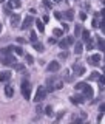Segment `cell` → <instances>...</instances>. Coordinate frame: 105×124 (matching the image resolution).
Returning <instances> with one entry per match:
<instances>
[{
	"mask_svg": "<svg viewBox=\"0 0 105 124\" xmlns=\"http://www.w3.org/2000/svg\"><path fill=\"white\" fill-rule=\"evenodd\" d=\"M88 62H90L91 65H99L100 62V54H93V56L88 57Z\"/></svg>",
	"mask_w": 105,
	"mask_h": 124,
	"instance_id": "cell-9",
	"label": "cell"
},
{
	"mask_svg": "<svg viewBox=\"0 0 105 124\" xmlns=\"http://www.w3.org/2000/svg\"><path fill=\"white\" fill-rule=\"evenodd\" d=\"M5 95L8 96V98H11V96L14 95V88H13V85H9V84H8L6 87H5Z\"/></svg>",
	"mask_w": 105,
	"mask_h": 124,
	"instance_id": "cell-14",
	"label": "cell"
},
{
	"mask_svg": "<svg viewBox=\"0 0 105 124\" xmlns=\"http://www.w3.org/2000/svg\"><path fill=\"white\" fill-rule=\"evenodd\" d=\"M53 34H54L56 37H60L62 34H63V31H62V30H59V28H54V30H53Z\"/></svg>",
	"mask_w": 105,
	"mask_h": 124,
	"instance_id": "cell-29",
	"label": "cell"
},
{
	"mask_svg": "<svg viewBox=\"0 0 105 124\" xmlns=\"http://www.w3.org/2000/svg\"><path fill=\"white\" fill-rule=\"evenodd\" d=\"M59 46H60V48H68V42H67V39L60 40V42H59Z\"/></svg>",
	"mask_w": 105,
	"mask_h": 124,
	"instance_id": "cell-31",
	"label": "cell"
},
{
	"mask_svg": "<svg viewBox=\"0 0 105 124\" xmlns=\"http://www.w3.org/2000/svg\"><path fill=\"white\" fill-rule=\"evenodd\" d=\"M0 59H2V64L6 65V67H9V65H14L15 62H17V61H15V57H14L11 53L6 54V56H3V57H0Z\"/></svg>",
	"mask_w": 105,
	"mask_h": 124,
	"instance_id": "cell-3",
	"label": "cell"
},
{
	"mask_svg": "<svg viewBox=\"0 0 105 124\" xmlns=\"http://www.w3.org/2000/svg\"><path fill=\"white\" fill-rule=\"evenodd\" d=\"M25 61H26V64H28V65L34 64V57L31 56V54H25Z\"/></svg>",
	"mask_w": 105,
	"mask_h": 124,
	"instance_id": "cell-24",
	"label": "cell"
},
{
	"mask_svg": "<svg viewBox=\"0 0 105 124\" xmlns=\"http://www.w3.org/2000/svg\"><path fill=\"white\" fill-rule=\"evenodd\" d=\"M98 46H99V50L104 51V39H98Z\"/></svg>",
	"mask_w": 105,
	"mask_h": 124,
	"instance_id": "cell-33",
	"label": "cell"
},
{
	"mask_svg": "<svg viewBox=\"0 0 105 124\" xmlns=\"http://www.w3.org/2000/svg\"><path fill=\"white\" fill-rule=\"evenodd\" d=\"M82 51H84L82 44H80V42H77V44L74 45V53H76V54H82Z\"/></svg>",
	"mask_w": 105,
	"mask_h": 124,
	"instance_id": "cell-19",
	"label": "cell"
},
{
	"mask_svg": "<svg viewBox=\"0 0 105 124\" xmlns=\"http://www.w3.org/2000/svg\"><path fill=\"white\" fill-rule=\"evenodd\" d=\"M82 92H84V96H85V99L87 98H93V95H94V93H93V88L90 87V85H85V87L82 88Z\"/></svg>",
	"mask_w": 105,
	"mask_h": 124,
	"instance_id": "cell-6",
	"label": "cell"
},
{
	"mask_svg": "<svg viewBox=\"0 0 105 124\" xmlns=\"http://www.w3.org/2000/svg\"><path fill=\"white\" fill-rule=\"evenodd\" d=\"M67 42H68V45L74 44V37H73V36H68V37H67Z\"/></svg>",
	"mask_w": 105,
	"mask_h": 124,
	"instance_id": "cell-35",
	"label": "cell"
},
{
	"mask_svg": "<svg viewBox=\"0 0 105 124\" xmlns=\"http://www.w3.org/2000/svg\"><path fill=\"white\" fill-rule=\"evenodd\" d=\"M11 79V71H2L0 73V82H6Z\"/></svg>",
	"mask_w": 105,
	"mask_h": 124,
	"instance_id": "cell-12",
	"label": "cell"
},
{
	"mask_svg": "<svg viewBox=\"0 0 105 124\" xmlns=\"http://www.w3.org/2000/svg\"><path fill=\"white\" fill-rule=\"evenodd\" d=\"M99 76H100V73H98V71H93L91 75H90V81H98V79H99Z\"/></svg>",
	"mask_w": 105,
	"mask_h": 124,
	"instance_id": "cell-25",
	"label": "cell"
},
{
	"mask_svg": "<svg viewBox=\"0 0 105 124\" xmlns=\"http://www.w3.org/2000/svg\"><path fill=\"white\" fill-rule=\"evenodd\" d=\"M13 51H15V54H19V56H23V54H25V53H23V48H22V46H14Z\"/></svg>",
	"mask_w": 105,
	"mask_h": 124,
	"instance_id": "cell-23",
	"label": "cell"
},
{
	"mask_svg": "<svg viewBox=\"0 0 105 124\" xmlns=\"http://www.w3.org/2000/svg\"><path fill=\"white\" fill-rule=\"evenodd\" d=\"M46 88L45 87H39L37 88V93H36V96H34V101L36 102H42V101L45 99V96H46Z\"/></svg>",
	"mask_w": 105,
	"mask_h": 124,
	"instance_id": "cell-2",
	"label": "cell"
},
{
	"mask_svg": "<svg viewBox=\"0 0 105 124\" xmlns=\"http://www.w3.org/2000/svg\"><path fill=\"white\" fill-rule=\"evenodd\" d=\"M22 96L25 99H29L31 96V87H29V82L26 81V78L22 81Z\"/></svg>",
	"mask_w": 105,
	"mask_h": 124,
	"instance_id": "cell-1",
	"label": "cell"
},
{
	"mask_svg": "<svg viewBox=\"0 0 105 124\" xmlns=\"http://www.w3.org/2000/svg\"><path fill=\"white\" fill-rule=\"evenodd\" d=\"M13 67L17 70V71H23V70H25V65H23V64H14Z\"/></svg>",
	"mask_w": 105,
	"mask_h": 124,
	"instance_id": "cell-30",
	"label": "cell"
},
{
	"mask_svg": "<svg viewBox=\"0 0 105 124\" xmlns=\"http://www.w3.org/2000/svg\"><path fill=\"white\" fill-rule=\"evenodd\" d=\"M59 57H60V59H67V57H68V53H67V51H62V53L59 54Z\"/></svg>",
	"mask_w": 105,
	"mask_h": 124,
	"instance_id": "cell-34",
	"label": "cell"
},
{
	"mask_svg": "<svg viewBox=\"0 0 105 124\" xmlns=\"http://www.w3.org/2000/svg\"><path fill=\"white\" fill-rule=\"evenodd\" d=\"M54 17H56V19H62V14L59 13V11H54Z\"/></svg>",
	"mask_w": 105,
	"mask_h": 124,
	"instance_id": "cell-38",
	"label": "cell"
},
{
	"mask_svg": "<svg viewBox=\"0 0 105 124\" xmlns=\"http://www.w3.org/2000/svg\"><path fill=\"white\" fill-rule=\"evenodd\" d=\"M9 8H20L22 6V2L20 0H9Z\"/></svg>",
	"mask_w": 105,
	"mask_h": 124,
	"instance_id": "cell-16",
	"label": "cell"
},
{
	"mask_svg": "<svg viewBox=\"0 0 105 124\" xmlns=\"http://www.w3.org/2000/svg\"><path fill=\"white\" fill-rule=\"evenodd\" d=\"M65 19H67V20H73V19H74V11L73 9L65 11Z\"/></svg>",
	"mask_w": 105,
	"mask_h": 124,
	"instance_id": "cell-20",
	"label": "cell"
},
{
	"mask_svg": "<svg viewBox=\"0 0 105 124\" xmlns=\"http://www.w3.org/2000/svg\"><path fill=\"white\" fill-rule=\"evenodd\" d=\"M29 40H31V42H36V40H37V34L34 33V31H31V34H29Z\"/></svg>",
	"mask_w": 105,
	"mask_h": 124,
	"instance_id": "cell-32",
	"label": "cell"
},
{
	"mask_svg": "<svg viewBox=\"0 0 105 124\" xmlns=\"http://www.w3.org/2000/svg\"><path fill=\"white\" fill-rule=\"evenodd\" d=\"M54 2H62V0H54Z\"/></svg>",
	"mask_w": 105,
	"mask_h": 124,
	"instance_id": "cell-43",
	"label": "cell"
},
{
	"mask_svg": "<svg viewBox=\"0 0 105 124\" xmlns=\"http://www.w3.org/2000/svg\"><path fill=\"white\" fill-rule=\"evenodd\" d=\"M13 48H14V46H6V48H2V50H0V57H3V56H6V54L13 53Z\"/></svg>",
	"mask_w": 105,
	"mask_h": 124,
	"instance_id": "cell-13",
	"label": "cell"
},
{
	"mask_svg": "<svg viewBox=\"0 0 105 124\" xmlns=\"http://www.w3.org/2000/svg\"><path fill=\"white\" fill-rule=\"evenodd\" d=\"M85 85H87V82H77V84L74 85V88H76L77 92H80V90H82V88L85 87Z\"/></svg>",
	"mask_w": 105,
	"mask_h": 124,
	"instance_id": "cell-26",
	"label": "cell"
},
{
	"mask_svg": "<svg viewBox=\"0 0 105 124\" xmlns=\"http://www.w3.org/2000/svg\"><path fill=\"white\" fill-rule=\"evenodd\" d=\"M104 108H105V106H104V102L100 104V107H99V110H100V113H104Z\"/></svg>",
	"mask_w": 105,
	"mask_h": 124,
	"instance_id": "cell-39",
	"label": "cell"
},
{
	"mask_svg": "<svg viewBox=\"0 0 105 124\" xmlns=\"http://www.w3.org/2000/svg\"><path fill=\"white\" fill-rule=\"evenodd\" d=\"M33 44H34V48H36L39 53L45 51V46H43V44H40V42H37V40H36V42H33Z\"/></svg>",
	"mask_w": 105,
	"mask_h": 124,
	"instance_id": "cell-17",
	"label": "cell"
},
{
	"mask_svg": "<svg viewBox=\"0 0 105 124\" xmlns=\"http://www.w3.org/2000/svg\"><path fill=\"white\" fill-rule=\"evenodd\" d=\"M80 33H82V26L76 25V28H74V37H80Z\"/></svg>",
	"mask_w": 105,
	"mask_h": 124,
	"instance_id": "cell-22",
	"label": "cell"
},
{
	"mask_svg": "<svg viewBox=\"0 0 105 124\" xmlns=\"http://www.w3.org/2000/svg\"><path fill=\"white\" fill-rule=\"evenodd\" d=\"M80 19H82V20H85V19H87V14L82 13V14H80Z\"/></svg>",
	"mask_w": 105,
	"mask_h": 124,
	"instance_id": "cell-40",
	"label": "cell"
},
{
	"mask_svg": "<svg viewBox=\"0 0 105 124\" xmlns=\"http://www.w3.org/2000/svg\"><path fill=\"white\" fill-rule=\"evenodd\" d=\"M15 40H17L19 44H25V42H26V39H23V37H17Z\"/></svg>",
	"mask_w": 105,
	"mask_h": 124,
	"instance_id": "cell-37",
	"label": "cell"
},
{
	"mask_svg": "<svg viewBox=\"0 0 105 124\" xmlns=\"http://www.w3.org/2000/svg\"><path fill=\"white\" fill-rule=\"evenodd\" d=\"M80 36H82V39H84L85 42H87V40H90V39H91V36H90V31H88V30H82Z\"/></svg>",
	"mask_w": 105,
	"mask_h": 124,
	"instance_id": "cell-18",
	"label": "cell"
},
{
	"mask_svg": "<svg viewBox=\"0 0 105 124\" xmlns=\"http://www.w3.org/2000/svg\"><path fill=\"white\" fill-rule=\"evenodd\" d=\"M71 102L73 104H82L84 101H85V96L84 95H74V96H71Z\"/></svg>",
	"mask_w": 105,
	"mask_h": 124,
	"instance_id": "cell-8",
	"label": "cell"
},
{
	"mask_svg": "<svg viewBox=\"0 0 105 124\" xmlns=\"http://www.w3.org/2000/svg\"><path fill=\"white\" fill-rule=\"evenodd\" d=\"M73 70H74V73H76L77 76H82L84 73H85V68L82 67V65H77V64L73 65Z\"/></svg>",
	"mask_w": 105,
	"mask_h": 124,
	"instance_id": "cell-11",
	"label": "cell"
},
{
	"mask_svg": "<svg viewBox=\"0 0 105 124\" xmlns=\"http://www.w3.org/2000/svg\"><path fill=\"white\" fill-rule=\"evenodd\" d=\"M73 75H71V71L70 70H65V76H63V81H67V82H73Z\"/></svg>",
	"mask_w": 105,
	"mask_h": 124,
	"instance_id": "cell-15",
	"label": "cell"
},
{
	"mask_svg": "<svg viewBox=\"0 0 105 124\" xmlns=\"http://www.w3.org/2000/svg\"><path fill=\"white\" fill-rule=\"evenodd\" d=\"M62 87H63V79L53 78V88H54V90H60Z\"/></svg>",
	"mask_w": 105,
	"mask_h": 124,
	"instance_id": "cell-5",
	"label": "cell"
},
{
	"mask_svg": "<svg viewBox=\"0 0 105 124\" xmlns=\"http://www.w3.org/2000/svg\"><path fill=\"white\" fill-rule=\"evenodd\" d=\"M62 28H63V31L67 33V31H68V25H62Z\"/></svg>",
	"mask_w": 105,
	"mask_h": 124,
	"instance_id": "cell-41",
	"label": "cell"
},
{
	"mask_svg": "<svg viewBox=\"0 0 105 124\" xmlns=\"http://www.w3.org/2000/svg\"><path fill=\"white\" fill-rule=\"evenodd\" d=\"M20 25V16L19 14H14V16H11V26H19Z\"/></svg>",
	"mask_w": 105,
	"mask_h": 124,
	"instance_id": "cell-10",
	"label": "cell"
},
{
	"mask_svg": "<svg viewBox=\"0 0 105 124\" xmlns=\"http://www.w3.org/2000/svg\"><path fill=\"white\" fill-rule=\"evenodd\" d=\"M3 2H5V0H2V3H3Z\"/></svg>",
	"mask_w": 105,
	"mask_h": 124,
	"instance_id": "cell-44",
	"label": "cell"
},
{
	"mask_svg": "<svg viewBox=\"0 0 105 124\" xmlns=\"http://www.w3.org/2000/svg\"><path fill=\"white\" fill-rule=\"evenodd\" d=\"M33 22H34V19H33V17H31V16H29V17H26L25 20H23V23L20 25V28H22V30H28L29 26L33 25Z\"/></svg>",
	"mask_w": 105,
	"mask_h": 124,
	"instance_id": "cell-7",
	"label": "cell"
},
{
	"mask_svg": "<svg viewBox=\"0 0 105 124\" xmlns=\"http://www.w3.org/2000/svg\"><path fill=\"white\" fill-rule=\"evenodd\" d=\"M45 113L48 115V116H53V113H54V110H53V106H46V108H45Z\"/></svg>",
	"mask_w": 105,
	"mask_h": 124,
	"instance_id": "cell-27",
	"label": "cell"
},
{
	"mask_svg": "<svg viewBox=\"0 0 105 124\" xmlns=\"http://www.w3.org/2000/svg\"><path fill=\"white\" fill-rule=\"evenodd\" d=\"M56 42H57V40H56V37H49V39H48V44H49V45H54Z\"/></svg>",
	"mask_w": 105,
	"mask_h": 124,
	"instance_id": "cell-36",
	"label": "cell"
},
{
	"mask_svg": "<svg viewBox=\"0 0 105 124\" xmlns=\"http://www.w3.org/2000/svg\"><path fill=\"white\" fill-rule=\"evenodd\" d=\"M0 33H2V23H0Z\"/></svg>",
	"mask_w": 105,
	"mask_h": 124,
	"instance_id": "cell-42",
	"label": "cell"
},
{
	"mask_svg": "<svg viewBox=\"0 0 105 124\" xmlns=\"http://www.w3.org/2000/svg\"><path fill=\"white\" fill-rule=\"evenodd\" d=\"M36 25H37V30L40 31V33H43V31H45V26H43V23H42L40 20H37V22H36Z\"/></svg>",
	"mask_w": 105,
	"mask_h": 124,
	"instance_id": "cell-28",
	"label": "cell"
},
{
	"mask_svg": "<svg viewBox=\"0 0 105 124\" xmlns=\"http://www.w3.org/2000/svg\"><path fill=\"white\" fill-rule=\"evenodd\" d=\"M59 70H60L59 62H49V64L46 65V71L48 73H54V71H59Z\"/></svg>",
	"mask_w": 105,
	"mask_h": 124,
	"instance_id": "cell-4",
	"label": "cell"
},
{
	"mask_svg": "<svg viewBox=\"0 0 105 124\" xmlns=\"http://www.w3.org/2000/svg\"><path fill=\"white\" fill-rule=\"evenodd\" d=\"M53 78H48L46 79V92H53Z\"/></svg>",
	"mask_w": 105,
	"mask_h": 124,
	"instance_id": "cell-21",
	"label": "cell"
}]
</instances>
